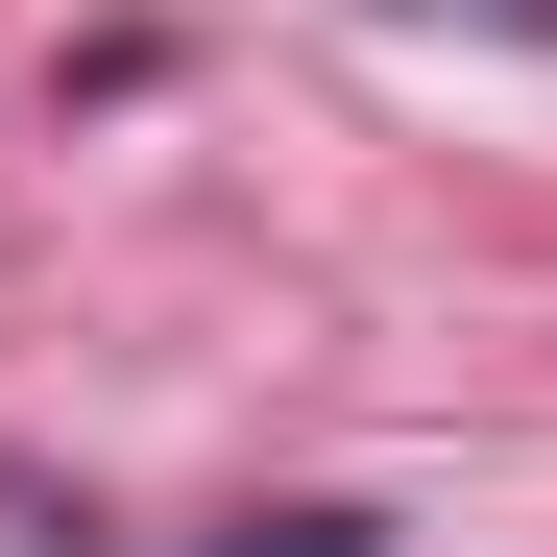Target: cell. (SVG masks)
<instances>
[{"label": "cell", "mask_w": 557, "mask_h": 557, "mask_svg": "<svg viewBox=\"0 0 557 557\" xmlns=\"http://www.w3.org/2000/svg\"><path fill=\"white\" fill-rule=\"evenodd\" d=\"M219 557H388V509H243Z\"/></svg>", "instance_id": "1"}, {"label": "cell", "mask_w": 557, "mask_h": 557, "mask_svg": "<svg viewBox=\"0 0 557 557\" xmlns=\"http://www.w3.org/2000/svg\"><path fill=\"white\" fill-rule=\"evenodd\" d=\"M388 25H533V49H557V0H388Z\"/></svg>", "instance_id": "2"}]
</instances>
